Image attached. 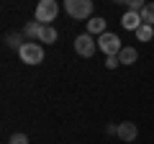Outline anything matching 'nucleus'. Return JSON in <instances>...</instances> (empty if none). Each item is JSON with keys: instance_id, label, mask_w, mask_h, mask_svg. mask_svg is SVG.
<instances>
[{"instance_id": "7ed1b4c3", "label": "nucleus", "mask_w": 154, "mask_h": 144, "mask_svg": "<svg viewBox=\"0 0 154 144\" xmlns=\"http://www.w3.org/2000/svg\"><path fill=\"white\" fill-rule=\"evenodd\" d=\"M18 57H21L23 64H41L44 62V46L36 44V41H26L18 52Z\"/></svg>"}, {"instance_id": "9d476101", "label": "nucleus", "mask_w": 154, "mask_h": 144, "mask_svg": "<svg viewBox=\"0 0 154 144\" xmlns=\"http://www.w3.org/2000/svg\"><path fill=\"white\" fill-rule=\"evenodd\" d=\"M136 59H139V52L134 49V46H123V49L118 52V62H121V64H134Z\"/></svg>"}, {"instance_id": "4468645a", "label": "nucleus", "mask_w": 154, "mask_h": 144, "mask_svg": "<svg viewBox=\"0 0 154 144\" xmlns=\"http://www.w3.org/2000/svg\"><path fill=\"white\" fill-rule=\"evenodd\" d=\"M141 21L146 26H154V3H146V8L141 11Z\"/></svg>"}, {"instance_id": "dca6fc26", "label": "nucleus", "mask_w": 154, "mask_h": 144, "mask_svg": "<svg viewBox=\"0 0 154 144\" xmlns=\"http://www.w3.org/2000/svg\"><path fill=\"white\" fill-rule=\"evenodd\" d=\"M8 144H28V136H26V134H13Z\"/></svg>"}, {"instance_id": "9b49d317", "label": "nucleus", "mask_w": 154, "mask_h": 144, "mask_svg": "<svg viewBox=\"0 0 154 144\" xmlns=\"http://www.w3.org/2000/svg\"><path fill=\"white\" fill-rule=\"evenodd\" d=\"M23 44H26V41H23V33H18V31L16 33H13V31L5 33V46H8V49H18V52H21Z\"/></svg>"}, {"instance_id": "f3484780", "label": "nucleus", "mask_w": 154, "mask_h": 144, "mask_svg": "<svg viewBox=\"0 0 154 144\" xmlns=\"http://www.w3.org/2000/svg\"><path fill=\"white\" fill-rule=\"evenodd\" d=\"M118 64H121V62H118V57H105V67H108V70H116Z\"/></svg>"}, {"instance_id": "20e7f679", "label": "nucleus", "mask_w": 154, "mask_h": 144, "mask_svg": "<svg viewBox=\"0 0 154 144\" xmlns=\"http://www.w3.org/2000/svg\"><path fill=\"white\" fill-rule=\"evenodd\" d=\"M98 49L103 52L105 57H118V52L123 49V44H121V39H118L116 33L105 31L103 36H98Z\"/></svg>"}, {"instance_id": "f8f14e48", "label": "nucleus", "mask_w": 154, "mask_h": 144, "mask_svg": "<svg viewBox=\"0 0 154 144\" xmlns=\"http://www.w3.org/2000/svg\"><path fill=\"white\" fill-rule=\"evenodd\" d=\"M38 41H44V44H54V41H57V28L54 26H44V28H41Z\"/></svg>"}, {"instance_id": "0eeeda50", "label": "nucleus", "mask_w": 154, "mask_h": 144, "mask_svg": "<svg viewBox=\"0 0 154 144\" xmlns=\"http://www.w3.org/2000/svg\"><path fill=\"white\" fill-rule=\"evenodd\" d=\"M136 136H139V129H136V124H131V121H123V124H118V139H121V142H134Z\"/></svg>"}, {"instance_id": "2eb2a0df", "label": "nucleus", "mask_w": 154, "mask_h": 144, "mask_svg": "<svg viewBox=\"0 0 154 144\" xmlns=\"http://www.w3.org/2000/svg\"><path fill=\"white\" fill-rule=\"evenodd\" d=\"M121 3H126V8H128V11H134V13H141L144 8H146L144 0H121Z\"/></svg>"}, {"instance_id": "1a4fd4ad", "label": "nucleus", "mask_w": 154, "mask_h": 144, "mask_svg": "<svg viewBox=\"0 0 154 144\" xmlns=\"http://www.w3.org/2000/svg\"><path fill=\"white\" fill-rule=\"evenodd\" d=\"M41 28H44V26H41V23H38V21H28L26 23V26H23V36H26V39H31V41H36L38 39V36H41Z\"/></svg>"}, {"instance_id": "ddd939ff", "label": "nucleus", "mask_w": 154, "mask_h": 144, "mask_svg": "<svg viewBox=\"0 0 154 144\" xmlns=\"http://www.w3.org/2000/svg\"><path fill=\"white\" fill-rule=\"evenodd\" d=\"M136 39L139 41H152L154 39V26H146V23H141L136 31Z\"/></svg>"}, {"instance_id": "f257e3e1", "label": "nucleus", "mask_w": 154, "mask_h": 144, "mask_svg": "<svg viewBox=\"0 0 154 144\" xmlns=\"http://www.w3.org/2000/svg\"><path fill=\"white\" fill-rule=\"evenodd\" d=\"M57 16H59L57 0H41L36 5V18L33 21H38L41 26H51V21H57Z\"/></svg>"}, {"instance_id": "39448f33", "label": "nucleus", "mask_w": 154, "mask_h": 144, "mask_svg": "<svg viewBox=\"0 0 154 144\" xmlns=\"http://www.w3.org/2000/svg\"><path fill=\"white\" fill-rule=\"evenodd\" d=\"M95 49H98V41H95L88 31L80 33V36L75 39V52H77L80 57H93V54H95Z\"/></svg>"}, {"instance_id": "f03ea898", "label": "nucleus", "mask_w": 154, "mask_h": 144, "mask_svg": "<svg viewBox=\"0 0 154 144\" xmlns=\"http://www.w3.org/2000/svg\"><path fill=\"white\" fill-rule=\"evenodd\" d=\"M64 11L72 18H77V21H85V18L90 21L93 18V0H67Z\"/></svg>"}, {"instance_id": "6e6552de", "label": "nucleus", "mask_w": 154, "mask_h": 144, "mask_svg": "<svg viewBox=\"0 0 154 144\" xmlns=\"http://www.w3.org/2000/svg\"><path fill=\"white\" fill-rule=\"evenodd\" d=\"M88 33H90V36H103V33H105V18L93 16L88 21Z\"/></svg>"}, {"instance_id": "a211bd4d", "label": "nucleus", "mask_w": 154, "mask_h": 144, "mask_svg": "<svg viewBox=\"0 0 154 144\" xmlns=\"http://www.w3.org/2000/svg\"><path fill=\"white\" fill-rule=\"evenodd\" d=\"M105 134H110V136H118V126H116V124H108V126H105Z\"/></svg>"}, {"instance_id": "423d86ee", "label": "nucleus", "mask_w": 154, "mask_h": 144, "mask_svg": "<svg viewBox=\"0 0 154 144\" xmlns=\"http://www.w3.org/2000/svg\"><path fill=\"white\" fill-rule=\"evenodd\" d=\"M141 13H134V11H126V13H123V16H121V26L123 28H126V31H134V33H136L139 31V26H141Z\"/></svg>"}]
</instances>
